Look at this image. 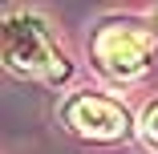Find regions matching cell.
Instances as JSON below:
<instances>
[{"mask_svg": "<svg viewBox=\"0 0 158 154\" xmlns=\"http://www.w3.org/2000/svg\"><path fill=\"white\" fill-rule=\"evenodd\" d=\"M65 126L89 142H118L130 134V114L102 94H73L61 110Z\"/></svg>", "mask_w": 158, "mask_h": 154, "instance_id": "3", "label": "cell"}, {"mask_svg": "<svg viewBox=\"0 0 158 154\" xmlns=\"http://www.w3.org/2000/svg\"><path fill=\"white\" fill-rule=\"evenodd\" d=\"M154 28H158V8H154Z\"/></svg>", "mask_w": 158, "mask_h": 154, "instance_id": "5", "label": "cell"}, {"mask_svg": "<svg viewBox=\"0 0 158 154\" xmlns=\"http://www.w3.org/2000/svg\"><path fill=\"white\" fill-rule=\"evenodd\" d=\"M4 65L16 77H41V81L69 77V61L61 53L53 28L37 12H8V20H4Z\"/></svg>", "mask_w": 158, "mask_h": 154, "instance_id": "1", "label": "cell"}, {"mask_svg": "<svg viewBox=\"0 0 158 154\" xmlns=\"http://www.w3.org/2000/svg\"><path fill=\"white\" fill-rule=\"evenodd\" d=\"M142 138H146V146H150V150H158V102L142 114Z\"/></svg>", "mask_w": 158, "mask_h": 154, "instance_id": "4", "label": "cell"}, {"mask_svg": "<svg viewBox=\"0 0 158 154\" xmlns=\"http://www.w3.org/2000/svg\"><path fill=\"white\" fill-rule=\"evenodd\" d=\"M150 57H154V37L146 28H138V24L110 20L93 37V61H98V69H106L118 81L142 77L150 69Z\"/></svg>", "mask_w": 158, "mask_h": 154, "instance_id": "2", "label": "cell"}]
</instances>
